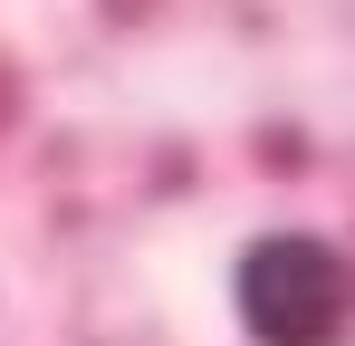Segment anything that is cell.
Masks as SVG:
<instances>
[{"instance_id": "6da1fadb", "label": "cell", "mask_w": 355, "mask_h": 346, "mask_svg": "<svg viewBox=\"0 0 355 346\" xmlns=\"http://www.w3.org/2000/svg\"><path fill=\"white\" fill-rule=\"evenodd\" d=\"M240 327L259 346H336L355 327V260L317 231H269L240 250Z\"/></svg>"}]
</instances>
